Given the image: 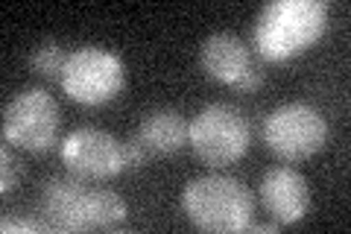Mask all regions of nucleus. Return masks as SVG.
I'll return each instance as SVG.
<instances>
[{
    "label": "nucleus",
    "instance_id": "obj_1",
    "mask_svg": "<svg viewBox=\"0 0 351 234\" xmlns=\"http://www.w3.org/2000/svg\"><path fill=\"white\" fill-rule=\"evenodd\" d=\"M328 6L322 0H272L255 21V47L263 59L281 62L311 47L325 32Z\"/></svg>",
    "mask_w": 351,
    "mask_h": 234
},
{
    "label": "nucleus",
    "instance_id": "obj_2",
    "mask_svg": "<svg viewBox=\"0 0 351 234\" xmlns=\"http://www.w3.org/2000/svg\"><path fill=\"white\" fill-rule=\"evenodd\" d=\"M41 208L50 229L59 231H94L108 229L126 217V202L114 191H91L80 176L50 179L41 191Z\"/></svg>",
    "mask_w": 351,
    "mask_h": 234
},
{
    "label": "nucleus",
    "instance_id": "obj_3",
    "mask_svg": "<svg viewBox=\"0 0 351 234\" xmlns=\"http://www.w3.org/2000/svg\"><path fill=\"white\" fill-rule=\"evenodd\" d=\"M182 208L202 231H246L255 214V199L243 182L223 173L196 176L184 185Z\"/></svg>",
    "mask_w": 351,
    "mask_h": 234
},
{
    "label": "nucleus",
    "instance_id": "obj_4",
    "mask_svg": "<svg viewBox=\"0 0 351 234\" xmlns=\"http://www.w3.org/2000/svg\"><path fill=\"white\" fill-rule=\"evenodd\" d=\"M188 141L205 164L223 167L237 161L249 147V124L234 106L211 103L191 120Z\"/></svg>",
    "mask_w": 351,
    "mask_h": 234
},
{
    "label": "nucleus",
    "instance_id": "obj_5",
    "mask_svg": "<svg viewBox=\"0 0 351 234\" xmlns=\"http://www.w3.org/2000/svg\"><path fill=\"white\" fill-rule=\"evenodd\" d=\"M123 62L112 50L85 44L68 56L59 80L71 100L85 106H100L123 88Z\"/></svg>",
    "mask_w": 351,
    "mask_h": 234
},
{
    "label": "nucleus",
    "instance_id": "obj_6",
    "mask_svg": "<svg viewBox=\"0 0 351 234\" xmlns=\"http://www.w3.org/2000/svg\"><path fill=\"white\" fill-rule=\"evenodd\" d=\"M263 141L278 159L302 161L325 147L328 124L311 103H284L263 124Z\"/></svg>",
    "mask_w": 351,
    "mask_h": 234
},
{
    "label": "nucleus",
    "instance_id": "obj_7",
    "mask_svg": "<svg viewBox=\"0 0 351 234\" xmlns=\"http://www.w3.org/2000/svg\"><path fill=\"white\" fill-rule=\"evenodd\" d=\"M62 111L56 97L44 88H27L15 94L3 108V135L24 150H47L59 135Z\"/></svg>",
    "mask_w": 351,
    "mask_h": 234
},
{
    "label": "nucleus",
    "instance_id": "obj_8",
    "mask_svg": "<svg viewBox=\"0 0 351 234\" xmlns=\"http://www.w3.org/2000/svg\"><path fill=\"white\" fill-rule=\"evenodd\" d=\"M62 161L80 179H108L126 167L123 143L100 126L73 129L62 141Z\"/></svg>",
    "mask_w": 351,
    "mask_h": 234
},
{
    "label": "nucleus",
    "instance_id": "obj_9",
    "mask_svg": "<svg viewBox=\"0 0 351 234\" xmlns=\"http://www.w3.org/2000/svg\"><path fill=\"white\" fill-rule=\"evenodd\" d=\"M261 202L272 214L278 226H287L307 214L311 187L307 179L293 167H272L261 182Z\"/></svg>",
    "mask_w": 351,
    "mask_h": 234
},
{
    "label": "nucleus",
    "instance_id": "obj_10",
    "mask_svg": "<svg viewBox=\"0 0 351 234\" xmlns=\"http://www.w3.org/2000/svg\"><path fill=\"white\" fill-rule=\"evenodd\" d=\"M199 65L208 76L228 85H234L252 68L246 44L234 32H214V36H208L199 47Z\"/></svg>",
    "mask_w": 351,
    "mask_h": 234
},
{
    "label": "nucleus",
    "instance_id": "obj_11",
    "mask_svg": "<svg viewBox=\"0 0 351 234\" xmlns=\"http://www.w3.org/2000/svg\"><path fill=\"white\" fill-rule=\"evenodd\" d=\"M188 129L191 124L182 117V111L176 108H156L141 120L138 138L147 147V152L156 155H170L188 141Z\"/></svg>",
    "mask_w": 351,
    "mask_h": 234
},
{
    "label": "nucleus",
    "instance_id": "obj_12",
    "mask_svg": "<svg viewBox=\"0 0 351 234\" xmlns=\"http://www.w3.org/2000/svg\"><path fill=\"white\" fill-rule=\"evenodd\" d=\"M68 50H64V44L56 41V38H44L38 41L36 47H32L29 53V65L32 71L47 76V80H59L62 71H64V62H68Z\"/></svg>",
    "mask_w": 351,
    "mask_h": 234
},
{
    "label": "nucleus",
    "instance_id": "obj_13",
    "mask_svg": "<svg viewBox=\"0 0 351 234\" xmlns=\"http://www.w3.org/2000/svg\"><path fill=\"white\" fill-rule=\"evenodd\" d=\"M0 191L9 194L15 191L18 182H21V161L15 159L12 152H9V147H3V152H0Z\"/></svg>",
    "mask_w": 351,
    "mask_h": 234
},
{
    "label": "nucleus",
    "instance_id": "obj_14",
    "mask_svg": "<svg viewBox=\"0 0 351 234\" xmlns=\"http://www.w3.org/2000/svg\"><path fill=\"white\" fill-rule=\"evenodd\" d=\"M144 159H147V147L141 143V138H129L123 143V161H126V167H138Z\"/></svg>",
    "mask_w": 351,
    "mask_h": 234
},
{
    "label": "nucleus",
    "instance_id": "obj_15",
    "mask_svg": "<svg viewBox=\"0 0 351 234\" xmlns=\"http://www.w3.org/2000/svg\"><path fill=\"white\" fill-rule=\"evenodd\" d=\"M261 82H263V73H261L258 68H249V71L234 82V88H237V91H255Z\"/></svg>",
    "mask_w": 351,
    "mask_h": 234
}]
</instances>
